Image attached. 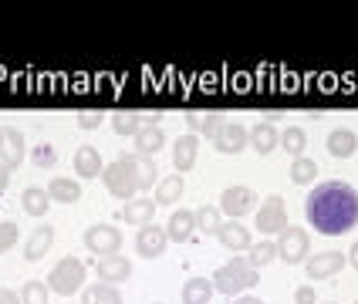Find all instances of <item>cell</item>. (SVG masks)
<instances>
[{"mask_svg": "<svg viewBox=\"0 0 358 304\" xmlns=\"http://www.w3.org/2000/svg\"><path fill=\"white\" fill-rule=\"evenodd\" d=\"M308 223L324 237H341L358 223V189L345 180L318 182L304 200Z\"/></svg>", "mask_w": 358, "mask_h": 304, "instance_id": "cell-1", "label": "cell"}, {"mask_svg": "<svg viewBox=\"0 0 358 304\" xmlns=\"http://www.w3.org/2000/svg\"><path fill=\"white\" fill-rule=\"evenodd\" d=\"M257 281H260V270L250 267L247 257H234V261H227L213 274V287H217L220 294H227V298H237L243 291H250Z\"/></svg>", "mask_w": 358, "mask_h": 304, "instance_id": "cell-2", "label": "cell"}, {"mask_svg": "<svg viewBox=\"0 0 358 304\" xmlns=\"http://www.w3.org/2000/svg\"><path fill=\"white\" fill-rule=\"evenodd\" d=\"M136 162H139V156L132 152V156H119L112 166H105V169H101V182L108 186V193H112V196H122L125 203L136 200V193H139Z\"/></svg>", "mask_w": 358, "mask_h": 304, "instance_id": "cell-3", "label": "cell"}, {"mask_svg": "<svg viewBox=\"0 0 358 304\" xmlns=\"http://www.w3.org/2000/svg\"><path fill=\"white\" fill-rule=\"evenodd\" d=\"M85 277H88V267L85 261L78 257H64L51 267V274H48V291H55L61 298H71L75 291L85 287Z\"/></svg>", "mask_w": 358, "mask_h": 304, "instance_id": "cell-4", "label": "cell"}, {"mask_svg": "<svg viewBox=\"0 0 358 304\" xmlns=\"http://www.w3.org/2000/svg\"><path fill=\"white\" fill-rule=\"evenodd\" d=\"M311 257V237L301 226H284L278 237V261L284 263H304Z\"/></svg>", "mask_w": 358, "mask_h": 304, "instance_id": "cell-5", "label": "cell"}, {"mask_svg": "<svg viewBox=\"0 0 358 304\" xmlns=\"http://www.w3.org/2000/svg\"><path fill=\"white\" fill-rule=\"evenodd\" d=\"M85 250H92L95 257H112L122 250V230L112 226V223H95L85 230Z\"/></svg>", "mask_w": 358, "mask_h": 304, "instance_id": "cell-6", "label": "cell"}, {"mask_svg": "<svg viewBox=\"0 0 358 304\" xmlns=\"http://www.w3.org/2000/svg\"><path fill=\"white\" fill-rule=\"evenodd\" d=\"M254 203H257V193L250 186H227L220 193V213L230 217V220H240L254 210Z\"/></svg>", "mask_w": 358, "mask_h": 304, "instance_id": "cell-7", "label": "cell"}, {"mask_svg": "<svg viewBox=\"0 0 358 304\" xmlns=\"http://www.w3.org/2000/svg\"><path fill=\"white\" fill-rule=\"evenodd\" d=\"M247 142H250V129L240 125V122H223L220 132L213 136V145H217V152H223V156H237V152H243Z\"/></svg>", "mask_w": 358, "mask_h": 304, "instance_id": "cell-8", "label": "cell"}, {"mask_svg": "<svg viewBox=\"0 0 358 304\" xmlns=\"http://www.w3.org/2000/svg\"><path fill=\"white\" fill-rule=\"evenodd\" d=\"M166 243H169V237L156 223H145V226H139V233H136V250H139V257H145V261H159L162 254H166Z\"/></svg>", "mask_w": 358, "mask_h": 304, "instance_id": "cell-9", "label": "cell"}, {"mask_svg": "<svg viewBox=\"0 0 358 304\" xmlns=\"http://www.w3.org/2000/svg\"><path fill=\"white\" fill-rule=\"evenodd\" d=\"M257 226L260 233H280L287 226V210H284V196H267L257 210Z\"/></svg>", "mask_w": 358, "mask_h": 304, "instance_id": "cell-10", "label": "cell"}, {"mask_svg": "<svg viewBox=\"0 0 358 304\" xmlns=\"http://www.w3.org/2000/svg\"><path fill=\"white\" fill-rule=\"evenodd\" d=\"M341 267H345V257H341L338 250H321V254H315V257H308V261H304V270H308V277H315V281L335 277Z\"/></svg>", "mask_w": 358, "mask_h": 304, "instance_id": "cell-11", "label": "cell"}, {"mask_svg": "<svg viewBox=\"0 0 358 304\" xmlns=\"http://www.w3.org/2000/svg\"><path fill=\"white\" fill-rule=\"evenodd\" d=\"M95 270H99L101 284H122V281H129V277H132V261H129V257H122V254L99 257Z\"/></svg>", "mask_w": 358, "mask_h": 304, "instance_id": "cell-12", "label": "cell"}, {"mask_svg": "<svg viewBox=\"0 0 358 304\" xmlns=\"http://www.w3.org/2000/svg\"><path fill=\"white\" fill-rule=\"evenodd\" d=\"M162 145H166V132L159 129V122L142 125L139 136H136V156H142V159H156V152H159Z\"/></svg>", "mask_w": 358, "mask_h": 304, "instance_id": "cell-13", "label": "cell"}, {"mask_svg": "<svg viewBox=\"0 0 358 304\" xmlns=\"http://www.w3.org/2000/svg\"><path fill=\"white\" fill-rule=\"evenodd\" d=\"M55 247V226L51 223H41V226H34V233L27 237V243H24V261H41L48 250Z\"/></svg>", "mask_w": 358, "mask_h": 304, "instance_id": "cell-14", "label": "cell"}, {"mask_svg": "<svg viewBox=\"0 0 358 304\" xmlns=\"http://www.w3.org/2000/svg\"><path fill=\"white\" fill-rule=\"evenodd\" d=\"M193 233H196V213L193 210H176L169 217V223H166V237L173 243L193 240Z\"/></svg>", "mask_w": 358, "mask_h": 304, "instance_id": "cell-15", "label": "cell"}, {"mask_svg": "<svg viewBox=\"0 0 358 304\" xmlns=\"http://www.w3.org/2000/svg\"><path fill=\"white\" fill-rule=\"evenodd\" d=\"M257 156H271L274 149L280 145V132L274 129V122H257L254 129H250V142H247Z\"/></svg>", "mask_w": 358, "mask_h": 304, "instance_id": "cell-16", "label": "cell"}, {"mask_svg": "<svg viewBox=\"0 0 358 304\" xmlns=\"http://www.w3.org/2000/svg\"><path fill=\"white\" fill-rule=\"evenodd\" d=\"M0 162H3L7 169H17L20 162H24V132H20V129H3Z\"/></svg>", "mask_w": 358, "mask_h": 304, "instance_id": "cell-17", "label": "cell"}, {"mask_svg": "<svg viewBox=\"0 0 358 304\" xmlns=\"http://www.w3.org/2000/svg\"><path fill=\"white\" fill-rule=\"evenodd\" d=\"M101 169H105V162H101L99 149L95 145H78V152H75V173H78V180H99Z\"/></svg>", "mask_w": 358, "mask_h": 304, "instance_id": "cell-18", "label": "cell"}, {"mask_svg": "<svg viewBox=\"0 0 358 304\" xmlns=\"http://www.w3.org/2000/svg\"><path fill=\"white\" fill-rule=\"evenodd\" d=\"M196 152H199V139L193 136V132L179 136V142L173 145V166L179 169V176H182L186 169H193V166H196Z\"/></svg>", "mask_w": 358, "mask_h": 304, "instance_id": "cell-19", "label": "cell"}, {"mask_svg": "<svg viewBox=\"0 0 358 304\" xmlns=\"http://www.w3.org/2000/svg\"><path fill=\"white\" fill-rule=\"evenodd\" d=\"M119 217L125 223L145 226V223H152V217H156V200H149V196H136V200H129L125 206H122Z\"/></svg>", "mask_w": 358, "mask_h": 304, "instance_id": "cell-20", "label": "cell"}, {"mask_svg": "<svg viewBox=\"0 0 358 304\" xmlns=\"http://www.w3.org/2000/svg\"><path fill=\"white\" fill-rule=\"evenodd\" d=\"M217 240L223 250H250V230L243 223H223L217 230Z\"/></svg>", "mask_w": 358, "mask_h": 304, "instance_id": "cell-21", "label": "cell"}, {"mask_svg": "<svg viewBox=\"0 0 358 304\" xmlns=\"http://www.w3.org/2000/svg\"><path fill=\"white\" fill-rule=\"evenodd\" d=\"M20 206H24L27 217H48L51 196H48V189H41V186H27V189L20 193Z\"/></svg>", "mask_w": 358, "mask_h": 304, "instance_id": "cell-22", "label": "cell"}, {"mask_svg": "<svg viewBox=\"0 0 358 304\" xmlns=\"http://www.w3.org/2000/svg\"><path fill=\"white\" fill-rule=\"evenodd\" d=\"M328 152H331L335 159H348L352 152H358V136L352 129H335V132L328 136Z\"/></svg>", "mask_w": 358, "mask_h": 304, "instance_id": "cell-23", "label": "cell"}, {"mask_svg": "<svg viewBox=\"0 0 358 304\" xmlns=\"http://www.w3.org/2000/svg\"><path fill=\"white\" fill-rule=\"evenodd\" d=\"M223 115L217 112H196V115H186V125H189V132L193 136H206V139H213L220 132V125H223Z\"/></svg>", "mask_w": 358, "mask_h": 304, "instance_id": "cell-24", "label": "cell"}, {"mask_svg": "<svg viewBox=\"0 0 358 304\" xmlns=\"http://www.w3.org/2000/svg\"><path fill=\"white\" fill-rule=\"evenodd\" d=\"M213 281L210 277H189V281L182 284V304H210L213 298Z\"/></svg>", "mask_w": 358, "mask_h": 304, "instance_id": "cell-25", "label": "cell"}, {"mask_svg": "<svg viewBox=\"0 0 358 304\" xmlns=\"http://www.w3.org/2000/svg\"><path fill=\"white\" fill-rule=\"evenodd\" d=\"M48 196L51 203H78L81 200V186L75 180H64V176H55V180L48 182Z\"/></svg>", "mask_w": 358, "mask_h": 304, "instance_id": "cell-26", "label": "cell"}, {"mask_svg": "<svg viewBox=\"0 0 358 304\" xmlns=\"http://www.w3.org/2000/svg\"><path fill=\"white\" fill-rule=\"evenodd\" d=\"M186 193V182H182V176H166V180H159V186H156V206H173V203L179 200Z\"/></svg>", "mask_w": 358, "mask_h": 304, "instance_id": "cell-27", "label": "cell"}, {"mask_svg": "<svg viewBox=\"0 0 358 304\" xmlns=\"http://www.w3.org/2000/svg\"><path fill=\"white\" fill-rule=\"evenodd\" d=\"M280 149L287 152V156H304V149H308V132L301 129V125H287L284 132H280Z\"/></svg>", "mask_w": 358, "mask_h": 304, "instance_id": "cell-28", "label": "cell"}, {"mask_svg": "<svg viewBox=\"0 0 358 304\" xmlns=\"http://www.w3.org/2000/svg\"><path fill=\"white\" fill-rule=\"evenodd\" d=\"M142 125H149V122H145V115H139V112H115V115H112V132H115V136H139Z\"/></svg>", "mask_w": 358, "mask_h": 304, "instance_id": "cell-29", "label": "cell"}, {"mask_svg": "<svg viewBox=\"0 0 358 304\" xmlns=\"http://www.w3.org/2000/svg\"><path fill=\"white\" fill-rule=\"evenodd\" d=\"M287 173H291V182H294V186H311L315 176H318V162L308 159V156H298V159L291 162Z\"/></svg>", "mask_w": 358, "mask_h": 304, "instance_id": "cell-30", "label": "cell"}, {"mask_svg": "<svg viewBox=\"0 0 358 304\" xmlns=\"http://www.w3.org/2000/svg\"><path fill=\"white\" fill-rule=\"evenodd\" d=\"M278 261V240H260L257 247H250L247 250V263L250 267H267V263H274Z\"/></svg>", "mask_w": 358, "mask_h": 304, "instance_id": "cell-31", "label": "cell"}, {"mask_svg": "<svg viewBox=\"0 0 358 304\" xmlns=\"http://www.w3.org/2000/svg\"><path fill=\"white\" fill-rule=\"evenodd\" d=\"M85 304H122V294L115 284H95L85 291Z\"/></svg>", "mask_w": 358, "mask_h": 304, "instance_id": "cell-32", "label": "cell"}, {"mask_svg": "<svg viewBox=\"0 0 358 304\" xmlns=\"http://www.w3.org/2000/svg\"><path fill=\"white\" fill-rule=\"evenodd\" d=\"M220 226H223V213H220V206H199L196 210V230L217 237Z\"/></svg>", "mask_w": 358, "mask_h": 304, "instance_id": "cell-33", "label": "cell"}, {"mask_svg": "<svg viewBox=\"0 0 358 304\" xmlns=\"http://www.w3.org/2000/svg\"><path fill=\"white\" fill-rule=\"evenodd\" d=\"M136 180H139V193L159 186V166H156V159H142L139 156V162H136Z\"/></svg>", "mask_w": 358, "mask_h": 304, "instance_id": "cell-34", "label": "cell"}, {"mask_svg": "<svg viewBox=\"0 0 358 304\" xmlns=\"http://www.w3.org/2000/svg\"><path fill=\"white\" fill-rule=\"evenodd\" d=\"M31 162H34V169H55V166H58L55 145H51V142H38L34 152H31Z\"/></svg>", "mask_w": 358, "mask_h": 304, "instance_id": "cell-35", "label": "cell"}, {"mask_svg": "<svg viewBox=\"0 0 358 304\" xmlns=\"http://www.w3.org/2000/svg\"><path fill=\"white\" fill-rule=\"evenodd\" d=\"M48 284L44 281H24V287H20V301L24 304H48Z\"/></svg>", "mask_w": 358, "mask_h": 304, "instance_id": "cell-36", "label": "cell"}, {"mask_svg": "<svg viewBox=\"0 0 358 304\" xmlns=\"http://www.w3.org/2000/svg\"><path fill=\"white\" fill-rule=\"evenodd\" d=\"M17 237H20V226H17V223L0 220V254H7V250L17 243Z\"/></svg>", "mask_w": 358, "mask_h": 304, "instance_id": "cell-37", "label": "cell"}, {"mask_svg": "<svg viewBox=\"0 0 358 304\" xmlns=\"http://www.w3.org/2000/svg\"><path fill=\"white\" fill-rule=\"evenodd\" d=\"M294 304H318V298H315V287H311V284H301L298 291H294Z\"/></svg>", "mask_w": 358, "mask_h": 304, "instance_id": "cell-38", "label": "cell"}, {"mask_svg": "<svg viewBox=\"0 0 358 304\" xmlns=\"http://www.w3.org/2000/svg\"><path fill=\"white\" fill-rule=\"evenodd\" d=\"M99 125H101L99 112H81L78 115V129H85V132H92V129H99Z\"/></svg>", "mask_w": 358, "mask_h": 304, "instance_id": "cell-39", "label": "cell"}, {"mask_svg": "<svg viewBox=\"0 0 358 304\" xmlns=\"http://www.w3.org/2000/svg\"><path fill=\"white\" fill-rule=\"evenodd\" d=\"M0 304H24V301H20L17 291H10V287H0Z\"/></svg>", "mask_w": 358, "mask_h": 304, "instance_id": "cell-40", "label": "cell"}, {"mask_svg": "<svg viewBox=\"0 0 358 304\" xmlns=\"http://www.w3.org/2000/svg\"><path fill=\"white\" fill-rule=\"evenodd\" d=\"M7 182H10V169H7V166L0 162V193L7 189Z\"/></svg>", "mask_w": 358, "mask_h": 304, "instance_id": "cell-41", "label": "cell"}, {"mask_svg": "<svg viewBox=\"0 0 358 304\" xmlns=\"http://www.w3.org/2000/svg\"><path fill=\"white\" fill-rule=\"evenodd\" d=\"M234 304H264L260 298H254V294H237L234 298Z\"/></svg>", "mask_w": 358, "mask_h": 304, "instance_id": "cell-42", "label": "cell"}, {"mask_svg": "<svg viewBox=\"0 0 358 304\" xmlns=\"http://www.w3.org/2000/svg\"><path fill=\"white\" fill-rule=\"evenodd\" d=\"M348 263L358 270V243H352V247H348Z\"/></svg>", "mask_w": 358, "mask_h": 304, "instance_id": "cell-43", "label": "cell"}, {"mask_svg": "<svg viewBox=\"0 0 358 304\" xmlns=\"http://www.w3.org/2000/svg\"><path fill=\"white\" fill-rule=\"evenodd\" d=\"M0 142H3V125H0Z\"/></svg>", "mask_w": 358, "mask_h": 304, "instance_id": "cell-44", "label": "cell"}, {"mask_svg": "<svg viewBox=\"0 0 358 304\" xmlns=\"http://www.w3.org/2000/svg\"><path fill=\"white\" fill-rule=\"evenodd\" d=\"M156 304H159V301H156Z\"/></svg>", "mask_w": 358, "mask_h": 304, "instance_id": "cell-45", "label": "cell"}, {"mask_svg": "<svg viewBox=\"0 0 358 304\" xmlns=\"http://www.w3.org/2000/svg\"><path fill=\"white\" fill-rule=\"evenodd\" d=\"M355 304H358V301H355Z\"/></svg>", "mask_w": 358, "mask_h": 304, "instance_id": "cell-46", "label": "cell"}]
</instances>
